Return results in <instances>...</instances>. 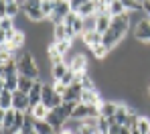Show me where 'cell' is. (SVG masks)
<instances>
[{"label": "cell", "mask_w": 150, "mask_h": 134, "mask_svg": "<svg viewBox=\"0 0 150 134\" xmlns=\"http://www.w3.org/2000/svg\"><path fill=\"white\" fill-rule=\"evenodd\" d=\"M33 134H37V132H33Z\"/></svg>", "instance_id": "obj_44"}, {"label": "cell", "mask_w": 150, "mask_h": 134, "mask_svg": "<svg viewBox=\"0 0 150 134\" xmlns=\"http://www.w3.org/2000/svg\"><path fill=\"white\" fill-rule=\"evenodd\" d=\"M4 114H6V110L0 108V124H4Z\"/></svg>", "instance_id": "obj_35"}, {"label": "cell", "mask_w": 150, "mask_h": 134, "mask_svg": "<svg viewBox=\"0 0 150 134\" xmlns=\"http://www.w3.org/2000/svg\"><path fill=\"white\" fill-rule=\"evenodd\" d=\"M8 59H10L8 55H6V53H2V51H0V65H4V63H6Z\"/></svg>", "instance_id": "obj_32"}, {"label": "cell", "mask_w": 150, "mask_h": 134, "mask_svg": "<svg viewBox=\"0 0 150 134\" xmlns=\"http://www.w3.org/2000/svg\"><path fill=\"white\" fill-rule=\"evenodd\" d=\"M65 61H67L69 69H73L75 73L87 71V69H89V57H87V51H85V53H75V55L69 53L67 57H65Z\"/></svg>", "instance_id": "obj_3"}, {"label": "cell", "mask_w": 150, "mask_h": 134, "mask_svg": "<svg viewBox=\"0 0 150 134\" xmlns=\"http://www.w3.org/2000/svg\"><path fill=\"white\" fill-rule=\"evenodd\" d=\"M126 12H142V0H120Z\"/></svg>", "instance_id": "obj_21"}, {"label": "cell", "mask_w": 150, "mask_h": 134, "mask_svg": "<svg viewBox=\"0 0 150 134\" xmlns=\"http://www.w3.org/2000/svg\"><path fill=\"white\" fill-rule=\"evenodd\" d=\"M69 12H71L69 2H65V0H55V10H53V14H51L49 23L51 25H61V23H65V18H67Z\"/></svg>", "instance_id": "obj_4"}, {"label": "cell", "mask_w": 150, "mask_h": 134, "mask_svg": "<svg viewBox=\"0 0 150 134\" xmlns=\"http://www.w3.org/2000/svg\"><path fill=\"white\" fill-rule=\"evenodd\" d=\"M101 102H103V96H101L100 89H83V94H81V104L100 106Z\"/></svg>", "instance_id": "obj_8"}, {"label": "cell", "mask_w": 150, "mask_h": 134, "mask_svg": "<svg viewBox=\"0 0 150 134\" xmlns=\"http://www.w3.org/2000/svg\"><path fill=\"white\" fill-rule=\"evenodd\" d=\"M108 14L114 18V16H122V14H126V8H124V4L120 2V0H114L110 6H108Z\"/></svg>", "instance_id": "obj_19"}, {"label": "cell", "mask_w": 150, "mask_h": 134, "mask_svg": "<svg viewBox=\"0 0 150 134\" xmlns=\"http://www.w3.org/2000/svg\"><path fill=\"white\" fill-rule=\"evenodd\" d=\"M6 4H8L6 0H0V18L6 16Z\"/></svg>", "instance_id": "obj_31"}, {"label": "cell", "mask_w": 150, "mask_h": 134, "mask_svg": "<svg viewBox=\"0 0 150 134\" xmlns=\"http://www.w3.org/2000/svg\"><path fill=\"white\" fill-rule=\"evenodd\" d=\"M14 2H16L18 6H21V10H25V8H26V4H28V0H14Z\"/></svg>", "instance_id": "obj_33"}, {"label": "cell", "mask_w": 150, "mask_h": 134, "mask_svg": "<svg viewBox=\"0 0 150 134\" xmlns=\"http://www.w3.org/2000/svg\"><path fill=\"white\" fill-rule=\"evenodd\" d=\"M136 128L140 130V134H150V116H140Z\"/></svg>", "instance_id": "obj_25"}, {"label": "cell", "mask_w": 150, "mask_h": 134, "mask_svg": "<svg viewBox=\"0 0 150 134\" xmlns=\"http://www.w3.org/2000/svg\"><path fill=\"white\" fill-rule=\"evenodd\" d=\"M35 81L37 79H30V77H26V75H18V91H23V94L28 96V91L33 89Z\"/></svg>", "instance_id": "obj_20"}, {"label": "cell", "mask_w": 150, "mask_h": 134, "mask_svg": "<svg viewBox=\"0 0 150 134\" xmlns=\"http://www.w3.org/2000/svg\"><path fill=\"white\" fill-rule=\"evenodd\" d=\"M77 14H81V16H91V14H98L93 0H89V2H85V4H81V6H79V10H77Z\"/></svg>", "instance_id": "obj_23"}, {"label": "cell", "mask_w": 150, "mask_h": 134, "mask_svg": "<svg viewBox=\"0 0 150 134\" xmlns=\"http://www.w3.org/2000/svg\"><path fill=\"white\" fill-rule=\"evenodd\" d=\"M12 108L14 110H21V112H28V108H30V104H28V96L26 94H23V91H12Z\"/></svg>", "instance_id": "obj_9"}, {"label": "cell", "mask_w": 150, "mask_h": 134, "mask_svg": "<svg viewBox=\"0 0 150 134\" xmlns=\"http://www.w3.org/2000/svg\"><path fill=\"white\" fill-rule=\"evenodd\" d=\"M41 96H43V79H37L35 85H33V89L28 91V104H30V108L41 104ZM30 108H28V110H30Z\"/></svg>", "instance_id": "obj_11"}, {"label": "cell", "mask_w": 150, "mask_h": 134, "mask_svg": "<svg viewBox=\"0 0 150 134\" xmlns=\"http://www.w3.org/2000/svg\"><path fill=\"white\" fill-rule=\"evenodd\" d=\"M23 12L26 14V18L30 23H43V21H47L45 14H43V10H41V0H28V4H26V8Z\"/></svg>", "instance_id": "obj_5"}, {"label": "cell", "mask_w": 150, "mask_h": 134, "mask_svg": "<svg viewBox=\"0 0 150 134\" xmlns=\"http://www.w3.org/2000/svg\"><path fill=\"white\" fill-rule=\"evenodd\" d=\"M35 120V118H33ZM35 132L37 134H51V132H55V128L51 126L47 120H35ZM59 132V130H57Z\"/></svg>", "instance_id": "obj_18"}, {"label": "cell", "mask_w": 150, "mask_h": 134, "mask_svg": "<svg viewBox=\"0 0 150 134\" xmlns=\"http://www.w3.org/2000/svg\"><path fill=\"white\" fill-rule=\"evenodd\" d=\"M100 134H112V132H100Z\"/></svg>", "instance_id": "obj_40"}, {"label": "cell", "mask_w": 150, "mask_h": 134, "mask_svg": "<svg viewBox=\"0 0 150 134\" xmlns=\"http://www.w3.org/2000/svg\"><path fill=\"white\" fill-rule=\"evenodd\" d=\"M81 41H83V45H85L87 49H93V47L101 45V33H98V30L83 33V35H81Z\"/></svg>", "instance_id": "obj_12"}, {"label": "cell", "mask_w": 150, "mask_h": 134, "mask_svg": "<svg viewBox=\"0 0 150 134\" xmlns=\"http://www.w3.org/2000/svg\"><path fill=\"white\" fill-rule=\"evenodd\" d=\"M96 27H98V14H91V16H83V33L96 30Z\"/></svg>", "instance_id": "obj_24"}, {"label": "cell", "mask_w": 150, "mask_h": 134, "mask_svg": "<svg viewBox=\"0 0 150 134\" xmlns=\"http://www.w3.org/2000/svg\"><path fill=\"white\" fill-rule=\"evenodd\" d=\"M59 134H73V132H69V130H65V128H61V130H59Z\"/></svg>", "instance_id": "obj_36"}, {"label": "cell", "mask_w": 150, "mask_h": 134, "mask_svg": "<svg viewBox=\"0 0 150 134\" xmlns=\"http://www.w3.org/2000/svg\"><path fill=\"white\" fill-rule=\"evenodd\" d=\"M49 112H51V110H49L47 106H45L43 102H41V104H37L35 108H30V110H28L26 114H30V116H33L35 120H47V116H49Z\"/></svg>", "instance_id": "obj_16"}, {"label": "cell", "mask_w": 150, "mask_h": 134, "mask_svg": "<svg viewBox=\"0 0 150 134\" xmlns=\"http://www.w3.org/2000/svg\"><path fill=\"white\" fill-rule=\"evenodd\" d=\"M148 98H150V83H148Z\"/></svg>", "instance_id": "obj_39"}, {"label": "cell", "mask_w": 150, "mask_h": 134, "mask_svg": "<svg viewBox=\"0 0 150 134\" xmlns=\"http://www.w3.org/2000/svg\"><path fill=\"white\" fill-rule=\"evenodd\" d=\"M59 83H63L65 87H69L71 83H75V71H73V69H69V71H67V73L63 75V79L59 81Z\"/></svg>", "instance_id": "obj_30"}, {"label": "cell", "mask_w": 150, "mask_h": 134, "mask_svg": "<svg viewBox=\"0 0 150 134\" xmlns=\"http://www.w3.org/2000/svg\"><path fill=\"white\" fill-rule=\"evenodd\" d=\"M59 41H71L69 30H67V25H65V23H61V25H53V43H59Z\"/></svg>", "instance_id": "obj_13"}, {"label": "cell", "mask_w": 150, "mask_h": 134, "mask_svg": "<svg viewBox=\"0 0 150 134\" xmlns=\"http://www.w3.org/2000/svg\"><path fill=\"white\" fill-rule=\"evenodd\" d=\"M21 12H23V10H21V6H18L16 2H8V4H6V16H10V18H16Z\"/></svg>", "instance_id": "obj_27"}, {"label": "cell", "mask_w": 150, "mask_h": 134, "mask_svg": "<svg viewBox=\"0 0 150 134\" xmlns=\"http://www.w3.org/2000/svg\"><path fill=\"white\" fill-rule=\"evenodd\" d=\"M118 134H132V128H128V126H122Z\"/></svg>", "instance_id": "obj_34"}, {"label": "cell", "mask_w": 150, "mask_h": 134, "mask_svg": "<svg viewBox=\"0 0 150 134\" xmlns=\"http://www.w3.org/2000/svg\"><path fill=\"white\" fill-rule=\"evenodd\" d=\"M6 2H14V0H6Z\"/></svg>", "instance_id": "obj_42"}, {"label": "cell", "mask_w": 150, "mask_h": 134, "mask_svg": "<svg viewBox=\"0 0 150 134\" xmlns=\"http://www.w3.org/2000/svg\"><path fill=\"white\" fill-rule=\"evenodd\" d=\"M16 67H18V75H26L30 79H43L41 67L37 63V57L28 49H23V51L16 53Z\"/></svg>", "instance_id": "obj_1"}, {"label": "cell", "mask_w": 150, "mask_h": 134, "mask_svg": "<svg viewBox=\"0 0 150 134\" xmlns=\"http://www.w3.org/2000/svg\"><path fill=\"white\" fill-rule=\"evenodd\" d=\"M0 33H2V27H0Z\"/></svg>", "instance_id": "obj_43"}, {"label": "cell", "mask_w": 150, "mask_h": 134, "mask_svg": "<svg viewBox=\"0 0 150 134\" xmlns=\"http://www.w3.org/2000/svg\"><path fill=\"white\" fill-rule=\"evenodd\" d=\"M81 94H83V87H81V83H71L69 87H65V91H63V102H75V104H79L81 102Z\"/></svg>", "instance_id": "obj_7"}, {"label": "cell", "mask_w": 150, "mask_h": 134, "mask_svg": "<svg viewBox=\"0 0 150 134\" xmlns=\"http://www.w3.org/2000/svg\"><path fill=\"white\" fill-rule=\"evenodd\" d=\"M4 89V77H0V91Z\"/></svg>", "instance_id": "obj_37"}, {"label": "cell", "mask_w": 150, "mask_h": 134, "mask_svg": "<svg viewBox=\"0 0 150 134\" xmlns=\"http://www.w3.org/2000/svg\"><path fill=\"white\" fill-rule=\"evenodd\" d=\"M134 41L150 45V21L144 18V21H140V23L134 27Z\"/></svg>", "instance_id": "obj_6"}, {"label": "cell", "mask_w": 150, "mask_h": 134, "mask_svg": "<svg viewBox=\"0 0 150 134\" xmlns=\"http://www.w3.org/2000/svg\"><path fill=\"white\" fill-rule=\"evenodd\" d=\"M41 102L45 104V106L53 110V108H59L63 104V96L53 87V81H43V96H41Z\"/></svg>", "instance_id": "obj_2"}, {"label": "cell", "mask_w": 150, "mask_h": 134, "mask_svg": "<svg viewBox=\"0 0 150 134\" xmlns=\"http://www.w3.org/2000/svg\"><path fill=\"white\" fill-rule=\"evenodd\" d=\"M0 108L2 110H10L12 108V91H8V89L0 91Z\"/></svg>", "instance_id": "obj_22"}, {"label": "cell", "mask_w": 150, "mask_h": 134, "mask_svg": "<svg viewBox=\"0 0 150 134\" xmlns=\"http://www.w3.org/2000/svg\"><path fill=\"white\" fill-rule=\"evenodd\" d=\"M142 2H144V0H142Z\"/></svg>", "instance_id": "obj_45"}, {"label": "cell", "mask_w": 150, "mask_h": 134, "mask_svg": "<svg viewBox=\"0 0 150 134\" xmlns=\"http://www.w3.org/2000/svg\"><path fill=\"white\" fill-rule=\"evenodd\" d=\"M4 89L16 91V89H18V75H16V77H6V79H4Z\"/></svg>", "instance_id": "obj_29"}, {"label": "cell", "mask_w": 150, "mask_h": 134, "mask_svg": "<svg viewBox=\"0 0 150 134\" xmlns=\"http://www.w3.org/2000/svg\"><path fill=\"white\" fill-rule=\"evenodd\" d=\"M110 25H112V16H110L108 12H100V14H98V27H96V30L103 35V33L110 28Z\"/></svg>", "instance_id": "obj_17"}, {"label": "cell", "mask_w": 150, "mask_h": 134, "mask_svg": "<svg viewBox=\"0 0 150 134\" xmlns=\"http://www.w3.org/2000/svg\"><path fill=\"white\" fill-rule=\"evenodd\" d=\"M0 77H4V65H0Z\"/></svg>", "instance_id": "obj_38"}, {"label": "cell", "mask_w": 150, "mask_h": 134, "mask_svg": "<svg viewBox=\"0 0 150 134\" xmlns=\"http://www.w3.org/2000/svg\"><path fill=\"white\" fill-rule=\"evenodd\" d=\"M51 134H59V132H57V130H55V132H51Z\"/></svg>", "instance_id": "obj_41"}, {"label": "cell", "mask_w": 150, "mask_h": 134, "mask_svg": "<svg viewBox=\"0 0 150 134\" xmlns=\"http://www.w3.org/2000/svg\"><path fill=\"white\" fill-rule=\"evenodd\" d=\"M118 106H120L118 100H103V102L100 104V116H103V118H112V116H116Z\"/></svg>", "instance_id": "obj_10"}, {"label": "cell", "mask_w": 150, "mask_h": 134, "mask_svg": "<svg viewBox=\"0 0 150 134\" xmlns=\"http://www.w3.org/2000/svg\"><path fill=\"white\" fill-rule=\"evenodd\" d=\"M41 10H43L45 18L49 21L51 14H53V10H55V0H41Z\"/></svg>", "instance_id": "obj_26"}, {"label": "cell", "mask_w": 150, "mask_h": 134, "mask_svg": "<svg viewBox=\"0 0 150 134\" xmlns=\"http://www.w3.org/2000/svg\"><path fill=\"white\" fill-rule=\"evenodd\" d=\"M67 71H69L67 61L57 63V65H51V79H53V81H61V79H63V75H65Z\"/></svg>", "instance_id": "obj_14"}, {"label": "cell", "mask_w": 150, "mask_h": 134, "mask_svg": "<svg viewBox=\"0 0 150 134\" xmlns=\"http://www.w3.org/2000/svg\"><path fill=\"white\" fill-rule=\"evenodd\" d=\"M47 59H49V65H57V63H63L65 61V57L59 53V49H57L55 43H51L49 47H47Z\"/></svg>", "instance_id": "obj_15"}, {"label": "cell", "mask_w": 150, "mask_h": 134, "mask_svg": "<svg viewBox=\"0 0 150 134\" xmlns=\"http://www.w3.org/2000/svg\"><path fill=\"white\" fill-rule=\"evenodd\" d=\"M16 21L14 18H10V16H4V18H0V27H2V30L4 33H8V30H14L16 28V25H14Z\"/></svg>", "instance_id": "obj_28"}]
</instances>
